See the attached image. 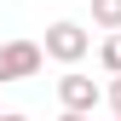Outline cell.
Segmentation results:
<instances>
[{"instance_id": "obj_1", "label": "cell", "mask_w": 121, "mask_h": 121, "mask_svg": "<svg viewBox=\"0 0 121 121\" xmlns=\"http://www.w3.org/2000/svg\"><path fill=\"white\" fill-rule=\"evenodd\" d=\"M40 52L52 58V64H64V69H75L86 52H92V35H86L81 23H69V17H58V23H46V40H40Z\"/></svg>"}, {"instance_id": "obj_2", "label": "cell", "mask_w": 121, "mask_h": 121, "mask_svg": "<svg viewBox=\"0 0 121 121\" xmlns=\"http://www.w3.org/2000/svg\"><path fill=\"white\" fill-rule=\"evenodd\" d=\"M40 64H46L40 40H0V86H6V81H29V75H40Z\"/></svg>"}, {"instance_id": "obj_3", "label": "cell", "mask_w": 121, "mask_h": 121, "mask_svg": "<svg viewBox=\"0 0 121 121\" xmlns=\"http://www.w3.org/2000/svg\"><path fill=\"white\" fill-rule=\"evenodd\" d=\"M58 98H64L69 115H92L98 104H104V92H98L92 75H58Z\"/></svg>"}, {"instance_id": "obj_4", "label": "cell", "mask_w": 121, "mask_h": 121, "mask_svg": "<svg viewBox=\"0 0 121 121\" xmlns=\"http://www.w3.org/2000/svg\"><path fill=\"white\" fill-rule=\"evenodd\" d=\"M92 23L110 29V35H121V0H92Z\"/></svg>"}, {"instance_id": "obj_5", "label": "cell", "mask_w": 121, "mask_h": 121, "mask_svg": "<svg viewBox=\"0 0 121 121\" xmlns=\"http://www.w3.org/2000/svg\"><path fill=\"white\" fill-rule=\"evenodd\" d=\"M98 64L110 69V75H121V35H104V46H98Z\"/></svg>"}, {"instance_id": "obj_6", "label": "cell", "mask_w": 121, "mask_h": 121, "mask_svg": "<svg viewBox=\"0 0 121 121\" xmlns=\"http://www.w3.org/2000/svg\"><path fill=\"white\" fill-rule=\"evenodd\" d=\"M110 110H115V121H121V75L110 81Z\"/></svg>"}, {"instance_id": "obj_7", "label": "cell", "mask_w": 121, "mask_h": 121, "mask_svg": "<svg viewBox=\"0 0 121 121\" xmlns=\"http://www.w3.org/2000/svg\"><path fill=\"white\" fill-rule=\"evenodd\" d=\"M0 121H29V115L23 110H0Z\"/></svg>"}, {"instance_id": "obj_8", "label": "cell", "mask_w": 121, "mask_h": 121, "mask_svg": "<svg viewBox=\"0 0 121 121\" xmlns=\"http://www.w3.org/2000/svg\"><path fill=\"white\" fill-rule=\"evenodd\" d=\"M58 121H92V115H69V110H64V115H58Z\"/></svg>"}]
</instances>
